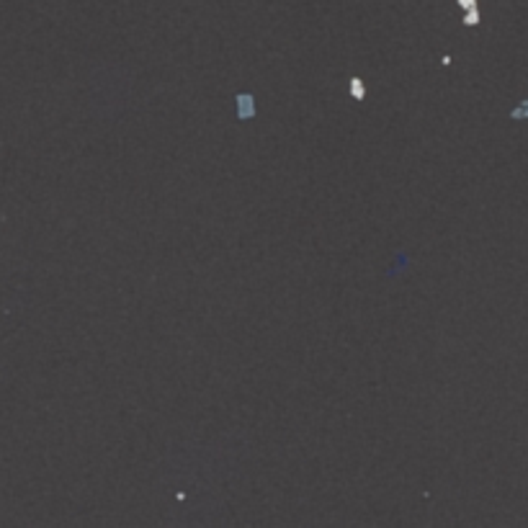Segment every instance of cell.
<instances>
[{"mask_svg":"<svg viewBox=\"0 0 528 528\" xmlns=\"http://www.w3.org/2000/svg\"><path fill=\"white\" fill-rule=\"evenodd\" d=\"M253 116H255V98L248 96V93H240V96H237V119L248 121V119H253Z\"/></svg>","mask_w":528,"mask_h":528,"instance_id":"1","label":"cell"},{"mask_svg":"<svg viewBox=\"0 0 528 528\" xmlns=\"http://www.w3.org/2000/svg\"><path fill=\"white\" fill-rule=\"evenodd\" d=\"M459 6L464 8V21L469 26H474L479 21V11H477V0H459Z\"/></svg>","mask_w":528,"mask_h":528,"instance_id":"2","label":"cell"},{"mask_svg":"<svg viewBox=\"0 0 528 528\" xmlns=\"http://www.w3.org/2000/svg\"><path fill=\"white\" fill-rule=\"evenodd\" d=\"M510 119H518V121L528 119V98H525V101H520V103L510 111Z\"/></svg>","mask_w":528,"mask_h":528,"instance_id":"3","label":"cell"},{"mask_svg":"<svg viewBox=\"0 0 528 528\" xmlns=\"http://www.w3.org/2000/svg\"><path fill=\"white\" fill-rule=\"evenodd\" d=\"M348 88L353 90L356 101H364V85H361V80H359V78H350V80H348Z\"/></svg>","mask_w":528,"mask_h":528,"instance_id":"4","label":"cell"}]
</instances>
